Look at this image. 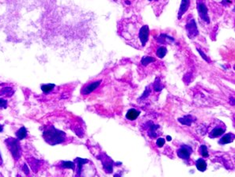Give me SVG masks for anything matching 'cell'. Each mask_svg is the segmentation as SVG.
Segmentation results:
<instances>
[{
    "label": "cell",
    "instance_id": "14",
    "mask_svg": "<svg viewBox=\"0 0 235 177\" xmlns=\"http://www.w3.org/2000/svg\"><path fill=\"white\" fill-rule=\"evenodd\" d=\"M16 136L18 140H22L27 137V130L25 127H22L16 132Z\"/></svg>",
    "mask_w": 235,
    "mask_h": 177
},
{
    "label": "cell",
    "instance_id": "22",
    "mask_svg": "<svg viewBox=\"0 0 235 177\" xmlns=\"http://www.w3.org/2000/svg\"><path fill=\"white\" fill-rule=\"evenodd\" d=\"M7 101L4 99H0V109H7Z\"/></svg>",
    "mask_w": 235,
    "mask_h": 177
},
{
    "label": "cell",
    "instance_id": "18",
    "mask_svg": "<svg viewBox=\"0 0 235 177\" xmlns=\"http://www.w3.org/2000/svg\"><path fill=\"white\" fill-rule=\"evenodd\" d=\"M166 52H167V49L166 48H165L163 47V46H161V47L158 48V51H157V56L158 57V58H162L163 57L165 56V55H166Z\"/></svg>",
    "mask_w": 235,
    "mask_h": 177
},
{
    "label": "cell",
    "instance_id": "6",
    "mask_svg": "<svg viewBox=\"0 0 235 177\" xmlns=\"http://www.w3.org/2000/svg\"><path fill=\"white\" fill-rule=\"evenodd\" d=\"M192 153V149L190 146L186 145H182L177 149V156L182 160H188L191 156Z\"/></svg>",
    "mask_w": 235,
    "mask_h": 177
},
{
    "label": "cell",
    "instance_id": "7",
    "mask_svg": "<svg viewBox=\"0 0 235 177\" xmlns=\"http://www.w3.org/2000/svg\"><path fill=\"white\" fill-rule=\"evenodd\" d=\"M197 9H198L199 14H200V18H201L203 21H205L207 23H209L210 20H209L208 14H207V7L205 6V4L203 3H199Z\"/></svg>",
    "mask_w": 235,
    "mask_h": 177
},
{
    "label": "cell",
    "instance_id": "4",
    "mask_svg": "<svg viewBox=\"0 0 235 177\" xmlns=\"http://www.w3.org/2000/svg\"><path fill=\"white\" fill-rule=\"evenodd\" d=\"M214 125L211 127V130L208 133V136L211 139H215V138L220 137L225 133L226 126L223 123L216 120L213 123Z\"/></svg>",
    "mask_w": 235,
    "mask_h": 177
},
{
    "label": "cell",
    "instance_id": "17",
    "mask_svg": "<svg viewBox=\"0 0 235 177\" xmlns=\"http://www.w3.org/2000/svg\"><path fill=\"white\" fill-rule=\"evenodd\" d=\"M59 166L64 169H70L72 170L75 169V164L72 161H61L59 163Z\"/></svg>",
    "mask_w": 235,
    "mask_h": 177
},
{
    "label": "cell",
    "instance_id": "24",
    "mask_svg": "<svg viewBox=\"0 0 235 177\" xmlns=\"http://www.w3.org/2000/svg\"><path fill=\"white\" fill-rule=\"evenodd\" d=\"M22 171H23L24 173H25V175H29V168H28V166H27L26 164H24L23 167H22Z\"/></svg>",
    "mask_w": 235,
    "mask_h": 177
},
{
    "label": "cell",
    "instance_id": "15",
    "mask_svg": "<svg viewBox=\"0 0 235 177\" xmlns=\"http://www.w3.org/2000/svg\"><path fill=\"white\" fill-rule=\"evenodd\" d=\"M196 166L200 172H204L207 169V163L203 158H200L196 163Z\"/></svg>",
    "mask_w": 235,
    "mask_h": 177
},
{
    "label": "cell",
    "instance_id": "13",
    "mask_svg": "<svg viewBox=\"0 0 235 177\" xmlns=\"http://www.w3.org/2000/svg\"><path fill=\"white\" fill-rule=\"evenodd\" d=\"M28 161L30 164L31 169H33V171L34 172H37L38 171L39 167H40V160H37L35 158H29Z\"/></svg>",
    "mask_w": 235,
    "mask_h": 177
},
{
    "label": "cell",
    "instance_id": "20",
    "mask_svg": "<svg viewBox=\"0 0 235 177\" xmlns=\"http://www.w3.org/2000/svg\"><path fill=\"white\" fill-rule=\"evenodd\" d=\"M200 154L203 157H208V152H207V148L206 145H202L200 148Z\"/></svg>",
    "mask_w": 235,
    "mask_h": 177
},
{
    "label": "cell",
    "instance_id": "3",
    "mask_svg": "<svg viewBox=\"0 0 235 177\" xmlns=\"http://www.w3.org/2000/svg\"><path fill=\"white\" fill-rule=\"evenodd\" d=\"M9 150L11 153L12 157L15 160H19L22 157V148H21L20 142L18 139L9 138L5 141Z\"/></svg>",
    "mask_w": 235,
    "mask_h": 177
},
{
    "label": "cell",
    "instance_id": "16",
    "mask_svg": "<svg viewBox=\"0 0 235 177\" xmlns=\"http://www.w3.org/2000/svg\"><path fill=\"white\" fill-rule=\"evenodd\" d=\"M55 87H56L55 84H44V85H41L40 88H41V90L43 91V93H44V94H49L51 91L53 90Z\"/></svg>",
    "mask_w": 235,
    "mask_h": 177
},
{
    "label": "cell",
    "instance_id": "5",
    "mask_svg": "<svg viewBox=\"0 0 235 177\" xmlns=\"http://www.w3.org/2000/svg\"><path fill=\"white\" fill-rule=\"evenodd\" d=\"M186 30L188 37L190 39H193L198 35V29H197V24H196L194 19H191L186 24Z\"/></svg>",
    "mask_w": 235,
    "mask_h": 177
},
{
    "label": "cell",
    "instance_id": "12",
    "mask_svg": "<svg viewBox=\"0 0 235 177\" xmlns=\"http://www.w3.org/2000/svg\"><path fill=\"white\" fill-rule=\"evenodd\" d=\"M140 115V112L137 111L135 109H131L128 111L126 114V118L128 120H135L138 118V116Z\"/></svg>",
    "mask_w": 235,
    "mask_h": 177
},
{
    "label": "cell",
    "instance_id": "2",
    "mask_svg": "<svg viewBox=\"0 0 235 177\" xmlns=\"http://www.w3.org/2000/svg\"><path fill=\"white\" fill-rule=\"evenodd\" d=\"M43 138L48 144L51 145H56L65 142L66 134L62 130L55 128L53 126H50L44 130Z\"/></svg>",
    "mask_w": 235,
    "mask_h": 177
},
{
    "label": "cell",
    "instance_id": "26",
    "mask_svg": "<svg viewBox=\"0 0 235 177\" xmlns=\"http://www.w3.org/2000/svg\"><path fill=\"white\" fill-rule=\"evenodd\" d=\"M3 164V159H2V156L0 154V165H2Z\"/></svg>",
    "mask_w": 235,
    "mask_h": 177
},
{
    "label": "cell",
    "instance_id": "9",
    "mask_svg": "<svg viewBox=\"0 0 235 177\" xmlns=\"http://www.w3.org/2000/svg\"><path fill=\"white\" fill-rule=\"evenodd\" d=\"M190 5V0H182L181 7H180L179 12H178V18H181L182 15L188 10Z\"/></svg>",
    "mask_w": 235,
    "mask_h": 177
},
{
    "label": "cell",
    "instance_id": "1",
    "mask_svg": "<svg viewBox=\"0 0 235 177\" xmlns=\"http://www.w3.org/2000/svg\"><path fill=\"white\" fill-rule=\"evenodd\" d=\"M149 27L139 19L128 18L120 25V33L124 39L135 48L145 47L149 39Z\"/></svg>",
    "mask_w": 235,
    "mask_h": 177
},
{
    "label": "cell",
    "instance_id": "10",
    "mask_svg": "<svg viewBox=\"0 0 235 177\" xmlns=\"http://www.w3.org/2000/svg\"><path fill=\"white\" fill-rule=\"evenodd\" d=\"M74 162L77 164V166H78V169H77L78 172L76 175H77V176H79V175H81V172H82L83 165L86 164V163H88V162H89V161L88 160H86V159H82V158H79V157H78V158H75Z\"/></svg>",
    "mask_w": 235,
    "mask_h": 177
},
{
    "label": "cell",
    "instance_id": "23",
    "mask_svg": "<svg viewBox=\"0 0 235 177\" xmlns=\"http://www.w3.org/2000/svg\"><path fill=\"white\" fill-rule=\"evenodd\" d=\"M157 145L158 147H162L165 144V139H158L156 142Z\"/></svg>",
    "mask_w": 235,
    "mask_h": 177
},
{
    "label": "cell",
    "instance_id": "25",
    "mask_svg": "<svg viewBox=\"0 0 235 177\" xmlns=\"http://www.w3.org/2000/svg\"><path fill=\"white\" fill-rule=\"evenodd\" d=\"M3 131V126L0 124V132Z\"/></svg>",
    "mask_w": 235,
    "mask_h": 177
},
{
    "label": "cell",
    "instance_id": "19",
    "mask_svg": "<svg viewBox=\"0 0 235 177\" xmlns=\"http://www.w3.org/2000/svg\"><path fill=\"white\" fill-rule=\"evenodd\" d=\"M155 59L154 58H152V57L145 56L142 58L141 63H143V65L147 66L149 63H152V62H155Z\"/></svg>",
    "mask_w": 235,
    "mask_h": 177
},
{
    "label": "cell",
    "instance_id": "27",
    "mask_svg": "<svg viewBox=\"0 0 235 177\" xmlns=\"http://www.w3.org/2000/svg\"><path fill=\"white\" fill-rule=\"evenodd\" d=\"M167 140L168 141L171 140V137H170V136H167Z\"/></svg>",
    "mask_w": 235,
    "mask_h": 177
},
{
    "label": "cell",
    "instance_id": "11",
    "mask_svg": "<svg viewBox=\"0 0 235 177\" xmlns=\"http://www.w3.org/2000/svg\"><path fill=\"white\" fill-rule=\"evenodd\" d=\"M234 139V134L233 133H229V134H225L223 137L221 138L219 141H218V143L221 144V145H225V144H228L232 142Z\"/></svg>",
    "mask_w": 235,
    "mask_h": 177
},
{
    "label": "cell",
    "instance_id": "8",
    "mask_svg": "<svg viewBox=\"0 0 235 177\" xmlns=\"http://www.w3.org/2000/svg\"><path fill=\"white\" fill-rule=\"evenodd\" d=\"M101 82V81H98V82H92V83L89 84V85H86V86H85L84 88H82V94H83V95H88V94L92 93L94 90H95L96 88L99 86Z\"/></svg>",
    "mask_w": 235,
    "mask_h": 177
},
{
    "label": "cell",
    "instance_id": "21",
    "mask_svg": "<svg viewBox=\"0 0 235 177\" xmlns=\"http://www.w3.org/2000/svg\"><path fill=\"white\" fill-rule=\"evenodd\" d=\"M13 94V88H10V87H7V88H3L2 90V94L5 96H8V97H11Z\"/></svg>",
    "mask_w": 235,
    "mask_h": 177
}]
</instances>
